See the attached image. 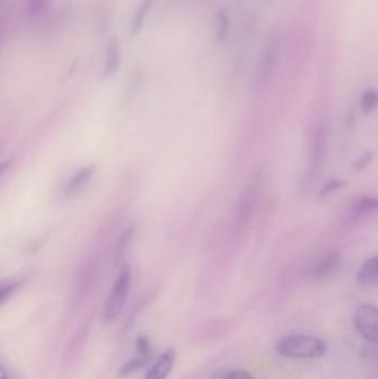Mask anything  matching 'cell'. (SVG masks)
I'll return each mask as SVG.
<instances>
[{
  "mask_svg": "<svg viewBox=\"0 0 378 379\" xmlns=\"http://www.w3.org/2000/svg\"><path fill=\"white\" fill-rule=\"evenodd\" d=\"M277 353L288 359H316L327 351V343L312 335H288L276 344Z\"/></svg>",
  "mask_w": 378,
  "mask_h": 379,
  "instance_id": "obj_1",
  "label": "cell"
},
{
  "mask_svg": "<svg viewBox=\"0 0 378 379\" xmlns=\"http://www.w3.org/2000/svg\"><path fill=\"white\" fill-rule=\"evenodd\" d=\"M131 285V268L128 265L123 266L114 282L109 297L106 299L104 306V320L110 323L121 314L127 302Z\"/></svg>",
  "mask_w": 378,
  "mask_h": 379,
  "instance_id": "obj_2",
  "label": "cell"
},
{
  "mask_svg": "<svg viewBox=\"0 0 378 379\" xmlns=\"http://www.w3.org/2000/svg\"><path fill=\"white\" fill-rule=\"evenodd\" d=\"M356 327L366 341L376 343L378 341V312L375 305L364 304L356 313Z\"/></svg>",
  "mask_w": 378,
  "mask_h": 379,
  "instance_id": "obj_3",
  "label": "cell"
},
{
  "mask_svg": "<svg viewBox=\"0 0 378 379\" xmlns=\"http://www.w3.org/2000/svg\"><path fill=\"white\" fill-rule=\"evenodd\" d=\"M325 148H327V131L324 130L323 126H319L314 131L312 138L311 165H310L312 176L319 171L323 162Z\"/></svg>",
  "mask_w": 378,
  "mask_h": 379,
  "instance_id": "obj_4",
  "label": "cell"
},
{
  "mask_svg": "<svg viewBox=\"0 0 378 379\" xmlns=\"http://www.w3.org/2000/svg\"><path fill=\"white\" fill-rule=\"evenodd\" d=\"M176 361V351L172 349L164 351L158 361L149 369V372L143 379H166L171 372Z\"/></svg>",
  "mask_w": 378,
  "mask_h": 379,
  "instance_id": "obj_5",
  "label": "cell"
},
{
  "mask_svg": "<svg viewBox=\"0 0 378 379\" xmlns=\"http://www.w3.org/2000/svg\"><path fill=\"white\" fill-rule=\"evenodd\" d=\"M121 62V47L119 39L112 37L106 44V58H104V78H109L117 71Z\"/></svg>",
  "mask_w": 378,
  "mask_h": 379,
  "instance_id": "obj_6",
  "label": "cell"
},
{
  "mask_svg": "<svg viewBox=\"0 0 378 379\" xmlns=\"http://www.w3.org/2000/svg\"><path fill=\"white\" fill-rule=\"evenodd\" d=\"M358 283L362 287H372L377 283L378 279V258L377 256L368 258L362 267L358 270Z\"/></svg>",
  "mask_w": 378,
  "mask_h": 379,
  "instance_id": "obj_7",
  "label": "cell"
},
{
  "mask_svg": "<svg viewBox=\"0 0 378 379\" xmlns=\"http://www.w3.org/2000/svg\"><path fill=\"white\" fill-rule=\"evenodd\" d=\"M94 172V167H87V168L81 169L80 171L75 173V176L68 182L67 188H66V195L71 198V196L78 194L90 181Z\"/></svg>",
  "mask_w": 378,
  "mask_h": 379,
  "instance_id": "obj_8",
  "label": "cell"
},
{
  "mask_svg": "<svg viewBox=\"0 0 378 379\" xmlns=\"http://www.w3.org/2000/svg\"><path fill=\"white\" fill-rule=\"evenodd\" d=\"M255 200H257V186H250L244 191L241 201L238 204V219L240 221H246L251 217L253 207H255Z\"/></svg>",
  "mask_w": 378,
  "mask_h": 379,
  "instance_id": "obj_9",
  "label": "cell"
},
{
  "mask_svg": "<svg viewBox=\"0 0 378 379\" xmlns=\"http://www.w3.org/2000/svg\"><path fill=\"white\" fill-rule=\"evenodd\" d=\"M154 1H156V0H142L141 5L138 7L137 11H135V16H133L131 27H130L131 36H135V35L140 32L143 25H145V20H147V17H148L151 9H152V6L153 4H154Z\"/></svg>",
  "mask_w": 378,
  "mask_h": 379,
  "instance_id": "obj_10",
  "label": "cell"
},
{
  "mask_svg": "<svg viewBox=\"0 0 378 379\" xmlns=\"http://www.w3.org/2000/svg\"><path fill=\"white\" fill-rule=\"evenodd\" d=\"M277 54V42L275 39H271L267 44V49H265L264 56L261 62V68H260V75L261 79H265L271 73V70L274 67L275 59H276Z\"/></svg>",
  "mask_w": 378,
  "mask_h": 379,
  "instance_id": "obj_11",
  "label": "cell"
},
{
  "mask_svg": "<svg viewBox=\"0 0 378 379\" xmlns=\"http://www.w3.org/2000/svg\"><path fill=\"white\" fill-rule=\"evenodd\" d=\"M149 359H150V357L141 356V355H138L135 359H130L127 363L122 365L121 368L119 369L120 376H129L130 374H133L138 369L145 366L148 363Z\"/></svg>",
  "mask_w": 378,
  "mask_h": 379,
  "instance_id": "obj_12",
  "label": "cell"
},
{
  "mask_svg": "<svg viewBox=\"0 0 378 379\" xmlns=\"http://www.w3.org/2000/svg\"><path fill=\"white\" fill-rule=\"evenodd\" d=\"M339 264V255L337 253H331L325 260H322L317 267V274L321 276H327L336 270Z\"/></svg>",
  "mask_w": 378,
  "mask_h": 379,
  "instance_id": "obj_13",
  "label": "cell"
},
{
  "mask_svg": "<svg viewBox=\"0 0 378 379\" xmlns=\"http://www.w3.org/2000/svg\"><path fill=\"white\" fill-rule=\"evenodd\" d=\"M378 96L375 89H367L362 93V100H360V108L364 114H370L375 109L377 104Z\"/></svg>",
  "mask_w": 378,
  "mask_h": 379,
  "instance_id": "obj_14",
  "label": "cell"
},
{
  "mask_svg": "<svg viewBox=\"0 0 378 379\" xmlns=\"http://www.w3.org/2000/svg\"><path fill=\"white\" fill-rule=\"evenodd\" d=\"M377 200L374 196H365L362 198L355 205V213L360 217L362 215H367L370 212L377 209Z\"/></svg>",
  "mask_w": 378,
  "mask_h": 379,
  "instance_id": "obj_15",
  "label": "cell"
},
{
  "mask_svg": "<svg viewBox=\"0 0 378 379\" xmlns=\"http://www.w3.org/2000/svg\"><path fill=\"white\" fill-rule=\"evenodd\" d=\"M218 20V30H217V39L219 42H223L228 36L230 30V18L226 11H220L217 16Z\"/></svg>",
  "mask_w": 378,
  "mask_h": 379,
  "instance_id": "obj_16",
  "label": "cell"
},
{
  "mask_svg": "<svg viewBox=\"0 0 378 379\" xmlns=\"http://www.w3.org/2000/svg\"><path fill=\"white\" fill-rule=\"evenodd\" d=\"M49 0H27L26 13L30 18H36L47 9Z\"/></svg>",
  "mask_w": 378,
  "mask_h": 379,
  "instance_id": "obj_17",
  "label": "cell"
},
{
  "mask_svg": "<svg viewBox=\"0 0 378 379\" xmlns=\"http://www.w3.org/2000/svg\"><path fill=\"white\" fill-rule=\"evenodd\" d=\"M345 186H346V182L344 180L331 179L321 188V195H329L333 192L339 191V188H344Z\"/></svg>",
  "mask_w": 378,
  "mask_h": 379,
  "instance_id": "obj_18",
  "label": "cell"
},
{
  "mask_svg": "<svg viewBox=\"0 0 378 379\" xmlns=\"http://www.w3.org/2000/svg\"><path fill=\"white\" fill-rule=\"evenodd\" d=\"M135 347H137L138 355L141 356H151V345L149 338L145 336H139L135 341Z\"/></svg>",
  "mask_w": 378,
  "mask_h": 379,
  "instance_id": "obj_19",
  "label": "cell"
},
{
  "mask_svg": "<svg viewBox=\"0 0 378 379\" xmlns=\"http://www.w3.org/2000/svg\"><path fill=\"white\" fill-rule=\"evenodd\" d=\"M224 379H254L253 376L250 374L245 369H236L231 372Z\"/></svg>",
  "mask_w": 378,
  "mask_h": 379,
  "instance_id": "obj_20",
  "label": "cell"
},
{
  "mask_svg": "<svg viewBox=\"0 0 378 379\" xmlns=\"http://www.w3.org/2000/svg\"><path fill=\"white\" fill-rule=\"evenodd\" d=\"M133 232H135V230H133V227H131L122 234L121 239H120L119 248H118L119 253H122V251L125 250V246H127L130 239L133 238Z\"/></svg>",
  "mask_w": 378,
  "mask_h": 379,
  "instance_id": "obj_21",
  "label": "cell"
},
{
  "mask_svg": "<svg viewBox=\"0 0 378 379\" xmlns=\"http://www.w3.org/2000/svg\"><path fill=\"white\" fill-rule=\"evenodd\" d=\"M372 157H373V155H372L370 152L362 155V157H360V160L355 163V169H356V170H362V169L365 168L366 165L370 162V160H372Z\"/></svg>",
  "mask_w": 378,
  "mask_h": 379,
  "instance_id": "obj_22",
  "label": "cell"
},
{
  "mask_svg": "<svg viewBox=\"0 0 378 379\" xmlns=\"http://www.w3.org/2000/svg\"><path fill=\"white\" fill-rule=\"evenodd\" d=\"M15 289V285H8V287H0V303H3L5 299L11 296Z\"/></svg>",
  "mask_w": 378,
  "mask_h": 379,
  "instance_id": "obj_23",
  "label": "cell"
},
{
  "mask_svg": "<svg viewBox=\"0 0 378 379\" xmlns=\"http://www.w3.org/2000/svg\"><path fill=\"white\" fill-rule=\"evenodd\" d=\"M9 165H11V162H9V161L0 163V176H1V174H3V173L9 168Z\"/></svg>",
  "mask_w": 378,
  "mask_h": 379,
  "instance_id": "obj_24",
  "label": "cell"
},
{
  "mask_svg": "<svg viewBox=\"0 0 378 379\" xmlns=\"http://www.w3.org/2000/svg\"><path fill=\"white\" fill-rule=\"evenodd\" d=\"M0 379H11L1 364H0Z\"/></svg>",
  "mask_w": 378,
  "mask_h": 379,
  "instance_id": "obj_25",
  "label": "cell"
}]
</instances>
